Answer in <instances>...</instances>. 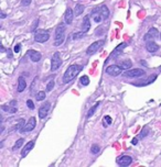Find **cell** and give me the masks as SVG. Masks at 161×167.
Returning a JSON list of instances; mask_svg holds the SVG:
<instances>
[{"mask_svg":"<svg viewBox=\"0 0 161 167\" xmlns=\"http://www.w3.org/2000/svg\"><path fill=\"white\" fill-rule=\"evenodd\" d=\"M99 106V102H97L96 105H94L93 107H92V108H90V111H88V113H87V118H90V117L93 116L94 113H95V111H96V109H97V107Z\"/></svg>","mask_w":161,"mask_h":167,"instance_id":"cell-23","label":"cell"},{"mask_svg":"<svg viewBox=\"0 0 161 167\" xmlns=\"http://www.w3.org/2000/svg\"><path fill=\"white\" fill-rule=\"evenodd\" d=\"M74 10H72V9H66V11H65L64 13V20H65V23L66 24H71L72 22H73V19H74Z\"/></svg>","mask_w":161,"mask_h":167,"instance_id":"cell-12","label":"cell"},{"mask_svg":"<svg viewBox=\"0 0 161 167\" xmlns=\"http://www.w3.org/2000/svg\"><path fill=\"white\" fill-rule=\"evenodd\" d=\"M45 97H46V95H45L44 91H39V93H36V99L38 100V101H42V100L45 99Z\"/></svg>","mask_w":161,"mask_h":167,"instance_id":"cell-25","label":"cell"},{"mask_svg":"<svg viewBox=\"0 0 161 167\" xmlns=\"http://www.w3.org/2000/svg\"><path fill=\"white\" fill-rule=\"evenodd\" d=\"M98 12L100 13V16L103 17V20L108 19V17H109V10H108V8L105 5H103V6H100L98 8Z\"/></svg>","mask_w":161,"mask_h":167,"instance_id":"cell-18","label":"cell"},{"mask_svg":"<svg viewBox=\"0 0 161 167\" xmlns=\"http://www.w3.org/2000/svg\"><path fill=\"white\" fill-rule=\"evenodd\" d=\"M112 124V118L109 116H105L104 117V126L106 128L107 125Z\"/></svg>","mask_w":161,"mask_h":167,"instance_id":"cell-30","label":"cell"},{"mask_svg":"<svg viewBox=\"0 0 161 167\" xmlns=\"http://www.w3.org/2000/svg\"><path fill=\"white\" fill-rule=\"evenodd\" d=\"M159 71H161V66H160V68H159Z\"/></svg>","mask_w":161,"mask_h":167,"instance_id":"cell-38","label":"cell"},{"mask_svg":"<svg viewBox=\"0 0 161 167\" xmlns=\"http://www.w3.org/2000/svg\"><path fill=\"white\" fill-rule=\"evenodd\" d=\"M80 81L83 86H87V85L90 84V78H88V76H82L80 79Z\"/></svg>","mask_w":161,"mask_h":167,"instance_id":"cell-28","label":"cell"},{"mask_svg":"<svg viewBox=\"0 0 161 167\" xmlns=\"http://www.w3.org/2000/svg\"><path fill=\"white\" fill-rule=\"evenodd\" d=\"M50 109H51V103L48 102V101L43 103V105L40 107V109H39L40 119H44L45 117L48 116V113H49V111H50Z\"/></svg>","mask_w":161,"mask_h":167,"instance_id":"cell-9","label":"cell"},{"mask_svg":"<svg viewBox=\"0 0 161 167\" xmlns=\"http://www.w3.org/2000/svg\"><path fill=\"white\" fill-rule=\"evenodd\" d=\"M26 88H27V81L24 80V78L22 76H20L18 78V93H22Z\"/></svg>","mask_w":161,"mask_h":167,"instance_id":"cell-19","label":"cell"},{"mask_svg":"<svg viewBox=\"0 0 161 167\" xmlns=\"http://www.w3.org/2000/svg\"><path fill=\"white\" fill-rule=\"evenodd\" d=\"M146 48L150 53H155V52H157L159 50V45L153 41H147L146 42Z\"/></svg>","mask_w":161,"mask_h":167,"instance_id":"cell-15","label":"cell"},{"mask_svg":"<svg viewBox=\"0 0 161 167\" xmlns=\"http://www.w3.org/2000/svg\"><path fill=\"white\" fill-rule=\"evenodd\" d=\"M160 38H161V34H160Z\"/></svg>","mask_w":161,"mask_h":167,"instance_id":"cell-39","label":"cell"},{"mask_svg":"<svg viewBox=\"0 0 161 167\" xmlns=\"http://www.w3.org/2000/svg\"><path fill=\"white\" fill-rule=\"evenodd\" d=\"M27 55L30 57V59L32 62H34V63H38V62L41 61V53H39V52L34 51V50H29V51L27 52Z\"/></svg>","mask_w":161,"mask_h":167,"instance_id":"cell-11","label":"cell"},{"mask_svg":"<svg viewBox=\"0 0 161 167\" xmlns=\"http://www.w3.org/2000/svg\"><path fill=\"white\" fill-rule=\"evenodd\" d=\"M132 163V158L130 156H127V155H122V156H119L117 158V164L119 166H129V165Z\"/></svg>","mask_w":161,"mask_h":167,"instance_id":"cell-10","label":"cell"},{"mask_svg":"<svg viewBox=\"0 0 161 167\" xmlns=\"http://www.w3.org/2000/svg\"><path fill=\"white\" fill-rule=\"evenodd\" d=\"M122 68L120 67L119 65H110L106 68V73L110 76H118L122 74Z\"/></svg>","mask_w":161,"mask_h":167,"instance_id":"cell-8","label":"cell"},{"mask_svg":"<svg viewBox=\"0 0 161 167\" xmlns=\"http://www.w3.org/2000/svg\"><path fill=\"white\" fill-rule=\"evenodd\" d=\"M27 106H28V108L29 109H31V110H33L34 109V103H33V101L32 100H27Z\"/></svg>","mask_w":161,"mask_h":167,"instance_id":"cell-33","label":"cell"},{"mask_svg":"<svg viewBox=\"0 0 161 167\" xmlns=\"http://www.w3.org/2000/svg\"><path fill=\"white\" fill-rule=\"evenodd\" d=\"M36 118L34 117H31L29 119V121L24 124V126H23L21 130H20V132L21 133H26V132H31L33 130V129L36 128Z\"/></svg>","mask_w":161,"mask_h":167,"instance_id":"cell-7","label":"cell"},{"mask_svg":"<svg viewBox=\"0 0 161 167\" xmlns=\"http://www.w3.org/2000/svg\"><path fill=\"white\" fill-rule=\"evenodd\" d=\"M54 80H50L48 83V86H46V91H51L53 89V87H54Z\"/></svg>","mask_w":161,"mask_h":167,"instance_id":"cell-32","label":"cell"},{"mask_svg":"<svg viewBox=\"0 0 161 167\" xmlns=\"http://www.w3.org/2000/svg\"><path fill=\"white\" fill-rule=\"evenodd\" d=\"M83 11H84V6L83 5H80V3H77V5L75 6V9H74L75 17H78L80 14H82Z\"/></svg>","mask_w":161,"mask_h":167,"instance_id":"cell-22","label":"cell"},{"mask_svg":"<svg viewBox=\"0 0 161 167\" xmlns=\"http://www.w3.org/2000/svg\"><path fill=\"white\" fill-rule=\"evenodd\" d=\"M1 109L3 110V111H6V112H9V113H16L17 111H18V109H17L16 107L12 106L11 107V105H2L1 106Z\"/></svg>","mask_w":161,"mask_h":167,"instance_id":"cell-21","label":"cell"},{"mask_svg":"<svg viewBox=\"0 0 161 167\" xmlns=\"http://www.w3.org/2000/svg\"><path fill=\"white\" fill-rule=\"evenodd\" d=\"M65 40V26L64 24H58L55 29V38H54V45L60 46Z\"/></svg>","mask_w":161,"mask_h":167,"instance_id":"cell-2","label":"cell"},{"mask_svg":"<svg viewBox=\"0 0 161 167\" xmlns=\"http://www.w3.org/2000/svg\"><path fill=\"white\" fill-rule=\"evenodd\" d=\"M34 144H36V142H34V141H30L29 143H27L26 146L22 148V152H21V156H22V157H26L27 155H28V153H29V152L31 151L33 147H34Z\"/></svg>","mask_w":161,"mask_h":167,"instance_id":"cell-16","label":"cell"},{"mask_svg":"<svg viewBox=\"0 0 161 167\" xmlns=\"http://www.w3.org/2000/svg\"><path fill=\"white\" fill-rule=\"evenodd\" d=\"M50 39V33L48 31H44V30H38L36 32V35H34V40L38 43H44L48 40Z\"/></svg>","mask_w":161,"mask_h":167,"instance_id":"cell-4","label":"cell"},{"mask_svg":"<svg viewBox=\"0 0 161 167\" xmlns=\"http://www.w3.org/2000/svg\"><path fill=\"white\" fill-rule=\"evenodd\" d=\"M131 143L134 145H137V143H138V138H132V141H131Z\"/></svg>","mask_w":161,"mask_h":167,"instance_id":"cell-36","label":"cell"},{"mask_svg":"<svg viewBox=\"0 0 161 167\" xmlns=\"http://www.w3.org/2000/svg\"><path fill=\"white\" fill-rule=\"evenodd\" d=\"M21 51V44H16V46H14V48H13V52L14 53H19V52Z\"/></svg>","mask_w":161,"mask_h":167,"instance_id":"cell-34","label":"cell"},{"mask_svg":"<svg viewBox=\"0 0 161 167\" xmlns=\"http://www.w3.org/2000/svg\"><path fill=\"white\" fill-rule=\"evenodd\" d=\"M32 0H21V5L22 6H29Z\"/></svg>","mask_w":161,"mask_h":167,"instance_id":"cell-35","label":"cell"},{"mask_svg":"<svg viewBox=\"0 0 161 167\" xmlns=\"http://www.w3.org/2000/svg\"><path fill=\"white\" fill-rule=\"evenodd\" d=\"M148 133H149V129L148 128H144L142 129V131L140 132V138H146L147 135H148Z\"/></svg>","mask_w":161,"mask_h":167,"instance_id":"cell-31","label":"cell"},{"mask_svg":"<svg viewBox=\"0 0 161 167\" xmlns=\"http://www.w3.org/2000/svg\"><path fill=\"white\" fill-rule=\"evenodd\" d=\"M118 65H119L120 67L122 68V71H128L129 68L132 66V63H131V61H130V59H125V61L120 62Z\"/></svg>","mask_w":161,"mask_h":167,"instance_id":"cell-20","label":"cell"},{"mask_svg":"<svg viewBox=\"0 0 161 167\" xmlns=\"http://www.w3.org/2000/svg\"><path fill=\"white\" fill-rule=\"evenodd\" d=\"M104 44V41L103 40H99V41H96V42H94V43H92V44L88 46V48H87V51H86V54L87 55H93L95 54L98 50L100 48V46Z\"/></svg>","mask_w":161,"mask_h":167,"instance_id":"cell-6","label":"cell"},{"mask_svg":"<svg viewBox=\"0 0 161 167\" xmlns=\"http://www.w3.org/2000/svg\"><path fill=\"white\" fill-rule=\"evenodd\" d=\"M23 143H24V140H23V138H19V140L16 142V144H14V146L12 147V150L13 151H17L18 148H20L21 146H22Z\"/></svg>","mask_w":161,"mask_h":167,"instance_id":"cell-24","label":"cell"},{"mask_svg":"<svg viewBox=\"0 0 161 167\" xmlns=\"http://www.w3.org/2000/svg\"><path fill=\"white\" fill-rule=\"evenodd\" d=\"M100 151V147L98 146V145L94 144L93 146H92V148H90V152H92V154H98Z\"/></svg>","mask_w":161,"mask_h":167,"instance_id":"cell-29","label":"cell"},{"mask_svg":"<svg viewBox=\"0 0 161 167\" xmlns=\"http://www.w3.org/2000/svg\"><path fill=\"white\" fill-rule=\"evenodd\" d=\"M62 66V58L60 57V53L55 52L51 59V71H56Z\"/></svg>","mask_w":161,"mask_h":167,"instance_id":"cell-3","label":"cell"},{"mask_svg":"<svg viewBox=\"0 0 161 167\" xmlns=\"http://www.w3.org/2000/svg\"><path fill=\"white\" fill-rule=\"evenodd\" d=\"M146 75V71L141 68H135V69H130L124 73L125 77H130V78H136V77H142Z\"/></svg>","mask_w":161,"mask_h":167,"instance_id":"cell-5","label":"cell"},{"mask_svg":"<svg viewBox=\"0 0 161 167\" xmlns=\"http://www.w3.org/2000/svg\"><path fill=\"white\" fill-rule=\"evenodd\" d=\"M127 46V43H120L118 46H117L115 50H114L113 52H112V54H110V56L109 57L110 58H114V57H117L118 55H120L122 54V52L124 51V48Z\"/></svg>","mask_w":161,"mask_h":167,"instance_id":"cell-13","label":"cell"},{"mask_svg":"<svg viewBox=\"0 0 161 167\" xmlns=\"http://www.w3.org/2000/svg\"><path fill=\"white\" fill-rule=\"evenodd\" d=\"M105 26H100L99 28H97L96 29V32H95V34H96L97 36H102V35H104L105 34Z\"/></svg>","mask_w":161,"mask_h":167,"instance_id":"cell-27","label":"cell"},{"mask_svg":"<svg viewBox=\"0 0 161 167\" xmlns=\"http://www.w3.org/2000/svg\"><path fill=\"white\" fill-rule=\"evenodd\" d=\"M90 29V16H86V17H84V19H83V23H82V31L87 33Z\"/></svg>","mask_w":161,"mask_h":167,"instance_id":"cell-17","label":"cell"},{"mask_svg":"<svg viewBox=\"0 0 161 167\" xmlns=\"http://www.w3.org/2000/svg\"><path fill=\"white\" fill-rule=\"evenodd\" d=\"M159 35V32H158V30L155 29V28H151V29L149 30L148 33L146 34L145 36H144V40H145L146 42L149 41V40H152V39H155V38H157V36Z\"/></svg>","mask_w":161,"mask_h":167,"instance_id":"cell-14","label":"cell"},{"mask_svg":"<svg viewBox=\"0 0 161 167\" xmlns=\"http://www.w3.org/2000/svg\"><path fill=\"white\" fill-rule=\"evenodd\" d=\"M82 69H83V66H80V65H71L63 75V79H62L63 84H68L71 80H73L82 71Z\"/></svg>","mask_w":161,"mask_h":167,"instance_id":"cell-1","label":"cell"},{"mask_svg":"<svg viewBox=\"0 0 161 167\" xmlns=\"http://www.w3.org/2000/svg\"><path fill=\"white\" fill-rule=\"evenodd\" d=\"M6 17H7V16H6V13H3V12L1 13V19H5Z\"/></svg>","mask_w":161,"mask_h":167,"instance_id":"cell-37","label":"cell"},{"mask_svg":"<svg viewBox=\"0 0 161 167\" xmlns=\"http://www.w3.org/2000/svg\"><path fill=\"white\" fill-rule=\"evenodd\" d=\"M85 34H86V33L83 32V31H80V32L74 33V34H73V40H80V39H82V38H84V36H85Z\"/></svg>","mask_w":161,"mask_h":167,"instance_id":"cell-26","label":"cell"}]
</instances>
